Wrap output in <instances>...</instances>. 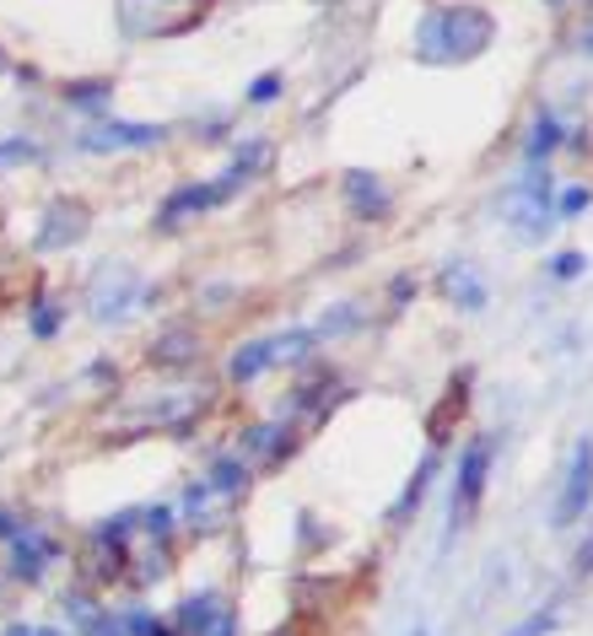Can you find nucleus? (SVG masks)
Returning a JSON list of instances; mask_svg holds the SVG:
<instances>
[{
	"label": "nucleus",
	"mask_w": 593,
	"mask_h": 636,
	"mask_svg": "<svg viewBox=\"0 0 593 636\" xmlns=\"http://www.w3.org/2000/svg\"><path fill=\"white\" fill-rule=\"evenodd\" d=\"M486 33H491V22L480 11H437L421 27V60H443V65L469 60V55L486 49Z\"/></svg>",
	"instance_id": "obj_1"
},
{
	"label": "nucleus",
	"mask_w": 593,
	"mask_h": 636,
	"mask_svg": "<svg viewBox=\"0 0 593 636\" xmlns=\"http://www.w3.org/2000/svg\"><path fill=\"white\" fill-rule=\"evenodd\" d=\"M593 502V438L578 443L572 453V464H567V480H561V497H556V523L567 529V523H578Z\"/></svg>",
	"instance_id": "obj_2"
},
{
	"label": "nucleus",
	"mask_w": 593,
	"mask_h": 636,
	"mask_svg": "<svg viewBox=\"0 0 593 636\" xmlns=\"http://www.w3.org/2000/svg\"><path fill=\"white\" fill-rule=\"evenodd\" d=\"M238 190V179H216V184H195V190H179L168 200V211L157 216L162 227H173V222H184V216H199V211H210V205H221L227 194Z\"/></svg>",
	"instance_id": "obj_3"
},
{
	"label": "nucleus",
	"mask_w": 593,
	"mask_h": 636,
	"mask_svg": "<svg viewBox=\"0 0 593 636\" xmlns=\"http://www.w3.org/2000/svg\"><path fill=\"white\" fill-rule=\"evenodd\" d=\"M81 232H87V211H81L76 200H60V205H49V216H44L38 249H70Z\"/></svg>",
	"instance_id": "obj_4"
},
{
	"label": "nucleus",
	"mask_w": 593,
	"mask_h": 636,
	"mask_svg": "<svg viewBox=\"0 0 593 636\" xmlns=\"http://www.w3.org/2000/svg\"><path fill=\"white\" fill-rule=\"evenodd\" d=\"M162 140V129L157 125H98L81 135V146L87 151H114V146H157Z\"/></svg>",
	"instance_id": "obj_5"
},
{
	"label": "nucleus",
	"mask_w": 593,
	"mask_h": 636,
	"mask_svg": "<svg viewBox=\"0 0 593 636\" xmlns=\"http://www.w3.org/2000/svg\"><path fill=\"white\" fill-rule=\"evenodd\" d=\"M437 292H448V303H459V308H486V286L469 264H448L437 275Z\"/></svg>",
	"instance_id": "obj_6"
},
{
	"label": "nucleus",
	"mask_w": 593,
	"mask_h": 636,
	"mask_svg": "<svg viewBox=\"0 0 593 636\" xmlns=\"http://www.w3.org/2000/svg\"><path fill=\"white\" fill-rule=\"evenodd\" d=\"M486 469H491V458H486V447L475 443L469 453H464V464H459V508H454L459 518L480 502V491H486Z\"/></svg>",
	"instance_id": "obj_7"
},
{
	"label": "nucleus",
	"mask_w": 593,
	"mask_h": 636,
	"mask_svg": "<svg viewBox=\"0 0 593 636\" xmlns=\"http://www.w3.org/2000/svg\"><path fill=\"white\" fill-rule=\"evenodd\" d=\"M345 194H351L356 216H384V211H389V194H384V184H378L373 173H351V179H345Z\"/></svg>",
	"instance_id": "obj_8"
},
{
	"label": "nucleus",
	"mask_w": 593,
	"mask_h": 636,
	"mask_svg": "<svg viewBox=\"0 0 593 636\" xmlns=\"http://www.w3.org/2000/svg\"><path fill=\"white\" fill-rule=\"evenodd\" d=\"M464 399H469V373H454V388H448V399H443V405L432 410V421H426L437 443H443V438L454 432V416H459V410H464Z\"/></svg>",
	"instance_id": "obj_9"
},
{
	"label": "nucleus",
	"mask_w": 593,
	"mask_h": 636,
	"mask_svg": "<svg viewBox=\"0 0 593 636\" xmlns=\"http://www.w3.org/2000/svg\"><path fill=\"white\" fill-rule=\"evenodd\" d=\"M216 615H221V599H216V593H199V599H190V604H179L173 626H179L184 636H199L210 621H216Z\"/></svg>",
	"instance_id": "obj_10"
},
{
	"label": "nucleus",
	"mask_w": 593,
	"mask_h": 636,
	"mask_svg": "<svg viewBox=\"0 0 593 636\" xmlns=\"http://www.w3.org/2000/svg\"><path fill=\"white\" fill-rule=\"evenodd\" d=\"M55 556V545L49 540H16L11 545V572L16 577H38V567Z\"/></svg>",
	"instance_id": "obj_11"
},
{
	"label": "nucleus",
	"mask_w": 593,
	"mask_h": 636,
	"mask_svg": "<svg viewBox=\"0 0 593 636\" xmlns=\"http://www.w3.org/2000/svg\"><path fill=\"white\" fill-rule=\"evenodd\" d=\"M270 367V340H249L238 356H232V383H254Z\"/></svg>",
	"instance_id": "obj_12"
},
{
	"label": "nucleus",
	"mask_w": 593,
	"mask_h": 636,
	"mask_svg": "<svg viewBox=\"0 0 593 636\" xmlns=\"http://www.w3.org/2000/svg\"><path fill=\"white\" fill-rule=\"evenodd\" d=\"M432 464H437V453H426V458L415 464V475H410V486H404V497H399L395 518H410V512L421 508V497H426V480H432Z\"/></svg>",
	"instance_id": "obj_13"
},
{
	"label": "nucleus",
	"mask_w": 593,
	"mask_h": 636,
	"mask_svg": "<svg viewBox=\"0 0 593 636\" xmlns=\"http://www.w3.org/2000/svg\"><path fill=\"white\" fill-rule=\"evenodd\" d=\"M319 334L313 329H292V334H281V340H270V362H297L308 345H313Z\"/></svg>",
	"instance_id": "obj_14"
},
{
	"label": "nucleus",
	"mask_w": 593,
	"mask_h": 636,
	"mask_svg": "<svg viewBox=\"0 0 593 636\" xmlns=\"http://www.w3.org/2000/svg\"><path fill=\"white\" fill-rule=\"evenodd\" d=\"M356 323H362V308H345V303H340V308L324 314V323H319L313 334H340V329H356Z\"/></svg>",
	"instance_id": "obj_15"
},
{
	"label": "nucleus",
	"mask_w": 593,
	"mask_h": 636,
	"mask_svg": "<svg viewBox=\"0 0 593 636\" xmlns=\"http://www.w3.org/2000/svg\"><path fill=\"white\" fill-rule=\"evenodd\" d=\"M210 486H216V491H221V497H232V491H238V486H243V469H238V464H232V458H221V464H216V469H210Z\"/></svg>",
	"instance_id": "obj_16"
},
{
	"label": "nucleus",
	"mask_w": 593,
	"mask_h": 636,
	"mask_svg": "<svg viewBox=\"0 0 593 636\" xmlns=\"http://www.w3.org/2000/svg\"><path fill=\"white\" fill-rule=\"evenodd\" d=\"M55 329H60V314H55V308H38V314H33V334H44V340H49Z\"/></svg>",
	"instance_id": "obj_17"
},
{
	"label": "nucleus",
	"mask_w": 593,
	"mask_h": 636,
	"mask_svg": "<svg viewBox=\"0 0 593 636\" xmlns=\"http://www.w3.org/2000/svg\"><path fill=\"white\" fill-rule=\"evenodd\" d=\"M87 636H125L119 621H103V615H87Z\"/></svg>",
	"instance_id": "obj_18"
},
{
	"label": "nucleus",
	"mask_w": 593,
	"mask_h": 636,
	"mask_svg": "<svg viewBox=\"0 0 593 636\" xmlns=\"http://www.w3.org/2000/svg\"><path fill=\"white\" fill-rule=\"evenodd\" d=\"M583 205H589V190H567V194H561V205H556V211H561V216H578Z\"/></svg>",
	"instance_id": "obj_19"
},
{
	"label": "nucleus",
	"mask_w": 593,
	"mask_h": 636,
	"mask_svg": "<svg viewBox=\"0 0 593 636\" xmlns=\"http://www.w3.org/2000/svg\"><path fill=\"white\" fill-rule=\"evenodd\" d=\"M275 92H281V81H275V76H264V81H254V87H249V98H254V103L275 98Z\"/></svg>",
	"instance_id": "obj_20"
},
{
	"label": "nucleus",
	"mask_w": 593,
	"mask_h": 636,
	"mask_svg": "<svg viewBox=\"0 0 593 636\" xmlns=\"http://www.w3.org/2000/svg\"><path fill=\"white\" fill-rule=\"evenodd\" d=\"M11 157H33V146H27V140H5V146H0V168H5Z\"/></svg>",
	"instance_id": "obj_21"
},
{
	"label": "nucleus",
	"mask_w": 593,
	"mask_h": 636,
	"mask_svg": "<svg viewBox=\"0 0 593 636\" xmlns=\"http://www.w3.org/2000/svg\"><path fill=\"white\" fill-rule=\"evenodd\" d=\"M199 636H232V615L221 610V615H216V621H210V626H205V632H199Z\"/></svg>",
	"instance_id": "obj_22"
},
{
	"label": "nucleus",
	"mask_w": 593,
	"mask_h": 636,
	"mask_svg": "<svg viewBox=\"0 0 593 636\" xmlns=\"http://www.w3.org/2000/svg\"><path fill=\"white\" fill-rule=\"evenodd\" d=\"M556 626V615H539V621H528V626H518L513 636H539V632H550Z\"/></svg>",
	"instance_id": "obj_23"
},
{
	"label": "nucleus",
	"mask_w": 593,
	"mask_h": 636,
	"mask_svg": "<svg viewBox=\"0 0 593 636\" xmlns=\"http://www.w3.org/2000/svg\"><path fill=\"white\" fill-rule=\"evenodd\" d=\"M578 270H583V259H578V254L556 259V275H561V281H567V275H578Z\"/></svg>",
	"instance_id": "obj_24"
},
{
	"label": "nucleus",
	"mask_w": 593,
	"mask_h": 636,
	"mask_svg": "<svg viewBox=\"0 0 593 636\" xmlns=\"http://www.w3.org/2000/svg\"><path fill=\"white\" fill-rule=\"evenodd\" d=\"M578 572H593V540L583 545V556H578Z\"/></svg>",
	"instance_id": "obj_25"
},
{
	"label": "nucleus",
	"mask_w": 593,
	"mask_h": 636,
	"mask_svg": "<svg viewBox=\"0 0 593 636\" xmlns=\"http://www.w3.org/2000/svg\"><path fill=\"white\" fill-rule=\"evenodd\" d=\"M5 636H66V632H33V626H11Z\"/></svg>",
	"instance_id": "obj_26"
}]
</instances>
